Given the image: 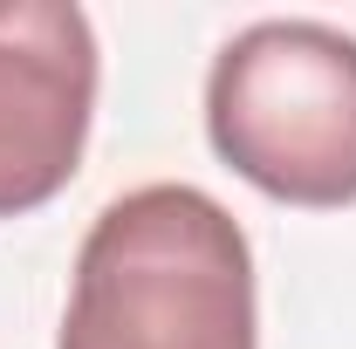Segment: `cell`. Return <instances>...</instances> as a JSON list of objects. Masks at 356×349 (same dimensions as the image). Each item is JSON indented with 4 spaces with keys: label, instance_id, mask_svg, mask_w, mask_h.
I'll return each instance as SVG.
<instances>
[{
    "label": "cell",
    "instance_id": "1",
    "mask_svg": "<svg viewBox=\"0 0 356 349\" xmlns=\"http://www.w3.org/2000/svg\"><path fill=\"white\" fill-rule=\"evenodd\" d=\"M55 349H261V288L240 219L199 185L110 199L83 233Z\"/></svg>",
    "mask_w": 356,
    "mask_h": 349
},
{
    "label": "cell",
    "instance_id": "2",
    "mask_svg": "<svg viewBox=\"0 0 356 349\" xmlns=\"http://www.w3.org/2000/svg\"><path fill=\"white\" fill-rule=\"evenodd\" d=\"M206 137L281 206H356V35L329 21L240 28L206 76Z\"/></svg>",
    "mask_w": 356,
    "mask_h": 349
},
{
    "label": "cell",
    "instance_id": "3",
    "mask_svg": "<svg viewBox=\"0 0 356 349\" xmlns=\"http://www.w3.org/2000/svg\"><path fill=\"white\" fill-rule=\"evenodd\" d=\"M103 55L83 7H0V219L48 206L83 165Z\"/></svg>",
    "mask_w": 356,
    "mask_h": 349
}]
</instances>
